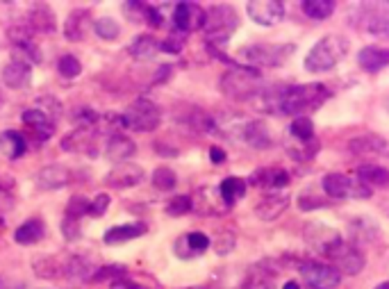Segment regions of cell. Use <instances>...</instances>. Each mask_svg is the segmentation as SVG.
<instances>
[{"mask_svg":"<svg viewBox=\"0 0 389 289\" xmlns=\"http://www.w3.org/2000/svg\"><path fill=\"white\" fill-rule=\"evenodd\" d=\"M57 71H60V75H64V78H77V75L82 73V64L77 57L73 55H64L60 57V62H57Z\"/></svg>","mask_w":389,"mask_h":289,"instance_id":"60d3db41","label":"cell"},{"mask_svg":"<svg viewBox=\"0 0 389 289\" xmlns=\"http://www.w3.org/2000/svg\"><path fill=\"white\" fill-rule=\"evenodd\" d=\"M182 46H184V39H182V37H178V34H171L169 39H164L160 44V48L164 53H173V55H178L182 51Z\"/></svg>","mask_w":389,"mask_h":289,"instance_id":"ee69618b","label":"cell"},{"mask_svg":"<svg viewBox=\"0 0 389 289\" xmlns=\"http://www.w3.org/2000/svg\"><path fill=\"white\" fill-rule=\"evenodd\" d=\"M376 289H389V283H383V285H378Z\"/></svg>","mask_w":389,"mask_h":289,"instance_id":"f5cc1de1","label":"cell"},{"mask_svg":"<svg viewBox=\"0 0 389 289\" xmlns=\"http://www.w3.org/2000/svg\"><path fill=\"white\" fill-rule=\"evenodd\" d=\"M32 80V66L21 60H12L3 69V82L9 89H25Z\"/></svg>","mask_w":389,"mask_h":289,"instance_id":"2e32d148","label":"cell"},{"mask_svg":"<svg viewBox=\"0 0 389 289\" xmlns=\"http://www.w3.org/2000/svg\"><path fill=\"white\" fill-rule=\"evenodd\" d=\"M134 150H137V146H134V141L130 137H125V134L121 132H114L110 139H107V146H105V153L107 158H110L112 162H125L130 160L134 155Z\"/></svg>","mask_w":389,"mask_h":289,"instance_id":"d6986e66","label":"cell"},{"mask_svg":"<svg viewBox=\"0 0 389 289\" xmlns=\"http://www.w3.org/2000/svg\"><path fill=\"white\" fill-rule=\"evenodd\" d=\"M294 44H248L239 48V60L250 69H260V66H280L285 64L291 55H294Z\"/></svg>","mask_w":389,"mask_h":289,"instance_id":"3957f363","label":"cell"},{"mask_svg":"<svg viewBox=\"0 0 389 289\" xmlns=\"http://www.w3.org/2000/svg\"><path fill=\"white\" fill-rule=\"evenodd\" d=\"M205 18L208 12L196 3H180L176 5V12H173V27L176 32L189 34L205 27Z\"/></svg>","mask_w":389,"mask_h":289,"instance_id":"9c48e42d","label":"cell"},{"mask_svg":"<svg viewBox=\"0 0 389 289\" xmlns=\"http://www.w3.org/2000/svg\"><path fill=\"white\" fill-rule=\"evenodd\" d=\"M357 64H359V69H364L366 73H378L389 64V51L381 46H366L359 51Z\"/></svg>","mask_w":389,"mask_h":289,"instance_id":"e0dca14e","label":"cell"},{"mask_svg":"<svg viewBox=\"0 0 389 289\" xmlns=\"http://www.w3.org/2000/svg\"><path fill=\"white\" fill-rule=\"evenodd\" d=\"M244 139L253 148H271L274 146V137L269 132V125L264 121H248L244 125Z\"/></svg>","mask_w":389,"mask_h":289,"instance_id":"44dd1931","label":"cell"},{"mask_svg":"<svg viewBox=\"0 0 389 289\" xmlns=\"http://www.w3.org/2000/svg\"><path fill=\"white\" fill-rule=\"evenodd\" d=\"M210 244L212 242L205 233H189L176 242V253L180 257H193V255H200L203 250H208Z\"/></svg>","mask_w":389,"mask_h":289,"instance_id":"603a6c76","label":"cell"},{"mask_svg":"<svg viewBox=\"0 0 389 289\" xmlns=\"http://www.w3.org/2000/svg\"><path fill=\"white\" fill-rule=\"evenodd\" d=\"M125 276V269L119 264H110V266H98V271L91 276L94 283H101V281H116V278H123Z\"/></svg>","mask_w":389,"mask_h":289,"instance_id":"b9f144b4","label":"cell"},{"mask_svg":"<svg viewBox=\"0 0 389 289\" xmlns=\"http://www.w3.org/2000/svg\"><path fill=\"white\" fill-rule=\"evenodd\" d=\"M300 7H303V14L307 18H314V21H326L335 14L333 0H305Z\"/></svg>","mask_w":389,"mask_h":289,"instance_id":"d6a6232c","label":"cell"},{"mask_svg":"<svg viewBox=\"0 0 389 289\" xmlns=\"http://www.w3.org/2000/svg\"><path fill=\"white\" fill-rule=\"evenodd\" d=\"M107 207H110V196L107 194H96L94 200H91V205H89V214L91 217H103Z\"/></svg>","mask_w":389,"mask_h":289,"instance_id":"7bdbcfd3","label":"cell"},{"mask_svg":"<svg viewBox=\"0 0 389 289\" xmlns=\"http://www.w3.org/2000/svg\"><path fill=\"white\" fill-rule=\"evenodd\" d=\"M348 148L359 155H376V153H385L387 150V141L383 137H376V134H366V137H357L348 143Z\"/></svg>","mask_w":389,"mask_h":289,"instance_id":"4dcf8cb0","label":"cell"},{"mask_svg":"<svg viewBox=\"0 0 389 289\" xmlns=\"http://www.w3.org/2000/svg\"><path fill=\"white\" fill-rule=\"evenodd\" d=\"M300 276L310 289H335L342 283V274L333 264L324 262H305L300 266Z\"/></svg>","mask_w":389,"mask_h":289,"instance_id":"ba28073f","label":"cell"},{"mask_svg":"<svg viewBox=\"0 0 389 289\" xmlns=\"http://www.w3.org/2000/svg\"><path fill=\"white\" fill-rule=\"evenodd\" d=\"M44 235H46V224L39 217H32V219H27L25 224H21V226L16 228L14 242L16 244H23V246H30V244L42 242Z\"/></svg>","mask_w":389,"mask_h":289,"instance_id":"ffe728a7","label":"cell"},{"mask_svg":"<svg viewBox=\"0 0 389 289\" xmlns=\"http://www.w3.org/2000/svg\"><path fill=\"white\" fill-rule=\"evenodd\" d=\"M366 30H369V34H374V37L389 39V14L374 12L366 21Z\"/></svg>","mask_w":389,"mask_h":289,"instance_id":"8d00e7d4","label":"cell"},{"mask_svg":"<svg viewBox=\"0 0 389 289\" xmlns=\"http://www.w3.org/2000/svg\"><path fill=\"white\" fill-rule=\"evenodd\" d=\"M160 51H162L160 41L155 39L153 34H141L130 46V55L134 57V60H153Z\"/></svg>","mask_w":389,"mask_h":289,"instance_id":"f546056e","label":"cell"},{"mask_svg":"<svg viewBox=\"0 0 389 289\" xmlns=\"http://www.w3.org/2000/svg\"><path fill=\"white\" fill-rule=\"evenodd\" d=\"M357 178L364 182L366 187H378L385 189L389 187V169L378 167V165H364L357 169Z\"/></svg>","mask_w":389,"mask_h":289,"instance_id":"f1b7e54d","label":"cell"},{"mask_svg":"<svg viewBox=\"0 0 389 289\" xmlns=\"http://www.w3.org/2000/svg\"><path fill=\"white\" fill-rule=\"evenodd\" d=\"M125 128H130L134 132H153L160 128L162 123V112L160 108L148 98H137L132 105H128V110L123 114Z\"/></svg>","mask_w":389,"mask_h":289,"instance_id":"8992f818","label":"cell"},{"mask_svg":"<svg viewBox=\"0 0 389 289\" xmlns=\"http://www.w3.org/2000/svg\"><path fill=\"white\" fill-rule=\"evenodd\" d=\"M187 123L191 125V128H196L198 132H214L217 130V121H214L205 110H198V108L189 110Z\"/></svg>","mask_w":389,"mask_h":289,"instance_id":"e575fe53","label":"cell"},{"mask_svg":"<svg viewBox=\"0 0 389 289\" xmlns=\"http://www.w3.org/2000/svg\"><path fill=\"white\" fill-rule=\"evenodd\" d=\"M162 23H164L162 14H160L155 7H151V5H148V12H146V25H151V27H160Z\"/></svg>","mask_w":389,"mask_h":289,"instance_id":"7dc6e473","label":"cell"},{"mask_svg":"<svg viewBox=\"0 0 389 289\" xmlns=\"http://www.w3.org/2000/svg\"><path fill=\"white\" fill-rule=\"evenodd\" d=\"M77 230H80V226H77V221L75 219H66L64 221V237L66 239H77Z\"/></svg>","mask_w":389,"mask_h":289,"instance_id":"c3c4849f","label":"cell"},{"mask_svg":"<svg viewBox=\"0 0 389 289\" xmlns=\"http://www.w3.org/2000/svg\"><path fill=\"white\" fill-rule=\"evenodd\" d=\"M182 289H210V287H203V285H193V287H182Z\"/></svg>","mask_w":389,"mask_h":289,"instance_id":"816d5d0a","label":"cell"},{"mask_svg":"<svg viewBox=\"0 0 389 289\" xmlns=\"http://www.w3.org/2000/svg\"><path fill=\"white\" fill-rule=\"evenodd\" d=\"M27 27H30L32 32H42V34L53 32L55 30V14L46 5H37V7H32L30 16H27Z\"/></svg>","mask_w":389,"mask_h":289,"instance_id":"d4e9b609","label":"cell"},{"mask_svg":"<svg viewBox=\"0 0 389 289\" xmlns=\"http://www.w3.org/2000/svg\"><path fill=\"white\" fill-rule=\"evenodd\" d=\"M153 187L155 189H160V191H171L173 187H176V173H173L169 167H160V169H155L153 171Z\"/></svg>","mask_w":389,"mask_h":289,"instance_id":"74e56055","label":"cell"},{"mask_svg":"<svg viewBox=\"0 0 389 289\" xmlns=\"http://www.w3.org/2000/svg\"><path fill=\"white\" fill-rule=\"evenodd\" d=\"M330 98L326 84H291L269 96V105H274V112L285 117H305V112L319 110Z\"/></svg>","mask_w":389,"mask_h":289,"instance_id":"6da1fadb","label":"cell"},{"mask_svg":"<svg viewBox=\"0 0 389 289\" xmlns=\"http://www.w3.org/2000/svg\"><path fill=\"white\" fill-rule=\"evenodd\" d=\"M355 178L346 176V173H328L324 178V191L330 198H348L353 191Z\"/></svg>","mask_w":389,"mask_h":289,"instance_id":"7402d4cb","label":"cell"},{"mask_svg":"<svg viewBox=\"0 0 389 289\" xmlns=\"http://www.w3.org/2000/svg\"><path fill=\"white\" fill-rule=\"evenodd\" d=\"M217 253L219 255H228L232 248H235V235H230V233H226V235H221L219 239H217Z\"/></svg>","mask_w":389,"mask_h":289,"instance_id":"f6af8a7d","label":"cell"},{"mask_svg":"<svg viewBox=\"0 0 389 289\" xmlns=\"http://www.w3.org/2000/svg\"><path fill=\"white\" fill-rule=\"evenodd\" d=\"M262 73L250 66H237L221 75V91L232 101H248L260 91Z\"/></svg>","mask_w":389,"mask_h":289,"instance_id":"277c9868","label":"cell"},{"mask_svg":"<svg viewBox=\"0 0 389 289\" xmlns=\"http://www.w3.org/2000/svg\"><path fill=\"white\" fill-rule=\"evenodd\" d=\"M34 274L39 278H46V281L62 278L66 276V262H62L60 257H42L34 262Z\"/></svg>","mask_w":389,"mask_h":289,"instance_id":"1f68e13d","label":"cell"},{"mask_svg":"<svg viewBox=\"0 0 389 289\" xmlns=\"http://www.w3.org/2000/svg\"><path fill=\"white\" fill-rule=\"evenodd\" d=\"M144 180V169L134 162H121L105 176V182L114 189H128Z\"/></svg>","mask_w":389,"mask_h":289,"instance_id":"7c38bea8","label":"cell"},{"mask_svg":"<svg viewBox=\"0 0 389 289\" xmlns=\"http://www.w3.org/2000/svg\"><path fill=\"white\" fill-rule=\"evenodd\" d=\"M348 51H351V44H348L346 37L342 34H328L324 39H319L310 53L305 55L303 66L310 73H326L333 71L335 66H339L344 60Z\"/></svg>","mask_w":389,"mask_h":289,"instance_id":"7a4b0ae2","label":"cell"},{"mask_svg":"<svg viewBox=\"0 0 389 289\" xmlns=\"http://www.w3.org/2000/svg\"><path fill=\"white\" fill-rule=\"evenodd\" d=\"M62 150L66 153H82V155H96L98 148V132L94 128H75L73 132L62 137Z\"/></svg>","mask_w":389,"mask_h":289,"instance_id":"8fae6325","label":"cell"},{"mask_svg":"<svg viewBox=\"0 0 389 289\" xmlns=\"http://www.w3.org/2000/svg\"><path fill=\"white\" fill-rule=\"evenodd\" d=\"M89 205H91L89 198H84V196H71L69 205H66V219L80 221L84 214H89Z\"/></svg>","mask_w":389,"mask_h":289,"instance_id":"ab89813d","label":"cell"},{"mask_svg":"<svg viewBox=\"0 0 389 289\" xmlns=\"http://www.w3.org/2000/svg\"><path fill=\"white\" fill-rule=\"evenodd\" d=\"M239 25V18H237V12L228 5H217L212 7L208 12V18H205V37L212 46H223L230 41V37L235 34Z\"/></svg>","mask_w":389,"mask_h":289,"instance_id":"5b68a950","label":"cell"},{"mask_svg":"<svg viewBox=\"0 0 389 289\" xmlns=\"http://www.w3.org/2000/svg\"><path fill=\"white\" fill-rule=\"evenodd\" d=\"M283 289H300V285L296 283V281H289V283H285V287Z\"/></svg>","mask_w":389,"mask_h":289,"instance_id":"f907efd6","label":"cell"},{"mask_svg":"<svg viewBox=\"0 0 389 289\" xmlns=\"http://www.w3.org/2000/svg\"><path fill=\"white\" fill-rule=\"evenodd\" d=\"M246 12L257 25L274 27L285 18V3H280V0H250Z\"/></svg>","mask_w":389,"mask_h":289,"instance_id":"30bf717a","label":"cell"},{"mask_svg":"<svg viewBox=\"0 0 389 289\" xmlns=\"http://www.w3.org/2000/svg\"><path fill=\"white\" fill-rule=\"evenodd\" d=\"M87 30H89V12H84V9H77V12H73L69 18H66L64 37L69 41H82Z\"/></svg>","mask_w":389,"mask_h":289,"instance_id":"484cf974","label":"cell"},{"mask_svg":"<svg viewBox=\"0 0 389 289\" xmlns=\"http://www.w3.org/2000/svg\"><path fill=\"white\" fill-rule=\"evenodd\" d=\"M193 207V200L189 194H180V196H173L169 200V205H167V214L169 217H182V214H189Z\"/></svg>","mask_w":389,"mask_h":289,"instance_id":"f35d334b","label":"cell"},{"mask_svg":"<svg viewBox=\"0 0 389 289\" xmlns=\"http://www.w3.org/2000/svg\"><path fill=\"white\" fill-rule=\"evenodd\" d=\"M210 158H212L214 165H223V162L228 160L226 150H223L221 146H212V148H210Z\"/></svg>","mask_w":389,"mask_h":289,"instance_id":"681fc988","label":"cell"},{"mask_svg":"<svg viewBox=\"0 0 389 289\" xmlns=\"http://www.w3.org/2000/svg\"><path fill=\"white\" fill-rule=\"evenodd\" d=\"M25 150H27V141L21 132L5 130L0 134V153H3L7 160H18Z\"/></svg>","mask_w":389,"mask_h":289,"instance_id":"cb8c5ba5","label":"cell"},{"mask_svg":"<svg viewBox=\"0 0 389 289\" xmlns=\"http://www.w3.org/2000/svg\"><path fill=\"white\" fill-rule=\"evenodd\" d=\"M23 123L30 130H34V134L39 139H48L55 132V119L48 117V114L44 110H39V108L25 110L23 112Z\"/></svg>","mask_w":389,"mask_h":289,"instance_id":"ac0fdd59","label":"cell"},{"mask_svg":"<svg viewBox=\"0 0 389 289\" xmlns=\"http://www.w3.org/2000/svg\"><path fill=\"white\" fill-rule=\"evenodd\" d=\"M146 235V224H125V226H114L105 233V244H121L130 242Z\"/></svg>","mask_w":389,"mask_h":289,"instance_id":"4316f807","label":"cell"},{"mask_svg":"<svg viewBox=\"0 0 389 289\" xmlns=\"http://www.w3.org/2000/svg\"><path fill=\"white\" fill-rule=\"evenodd\" d=\"M291 182L289 173L280 167H267V169H257L250 176V185L255 187H264V189H283Z\"/></svg>","mask_w":389,"mask_h":289,"instance_id":"9a60e30c","label":"cell"},{"mask_svg":"<svg viewBox=\"0 0 389 289\" xmlns=\"http://www.w3.org/2000/svg\"><path fill=\"white\" fill-rule=\"evenodd\" d=\"M73 180V173L62 167V165H51V167H44L42 171L34 176V185L37 189L42 191H51V189H62L66 187L69 182Z\"/></svg>","mask_w":389,"mask_h":289,"instance_id":"4fadbf2b","label":"cell"},{"mask_svg":"<svg viewBox=\"0 0 389 289\" xmlns=\"http://www.w3.org/2000/svg\"><path fill=\"white\" fill-rule=\"evenodd\" d=\"M289 132H291V137L298 139L300 143L314 141V123L310 117H296L289 125Z\"/></svg>","mask_w":389,"mask_h":289,"instance_id":"836d02e7","label":"cell"},{"mask_svg":"<svg viewBox=\"0 0 389 289\" xmlns=\"http://www.w3.org/2000/svg\"><path fill=\"white\" fill-rule=\"evenodd\" d=\"M289 196L280 194V191H274V194H267L264 198L255 205V217L262 221H276L278 217H283L287 207H289Z\"/></svg>","mask_w":389,"mask_h":289,"instance_id":"5bb4252c","label":"cell"},{"mask_svg":"<svg viewBox=\"0 0 389 289\" xmlns=\"http://www.w3.org/2000/svg\"><path fill=\"white\" fill-rule=\"evenodd\" d=\"M130 289H146V287H139V285H134V283H132V285H130Z\"/></svg>","mask_w":389,"mask_h":289,"instance_id":"db71d44e","label":"cell"},{"mask_svg":"<svg viewBox=\"0 0 389 289\" xmlns=\"http://www.w3.org/2000/svg\"><path fill=\"white\" fill-rule=\"evenodd\" d=\"M244 194H246V182L237 176H230L219 185V196L226 207H232Z\"/></svg>","mask_w":389,"mask_h":289,"instance_id":"83f0119b","label":"cell"},{"mask_svg":"<svg viewBox=\"0 0 389 289\" xmlns=\"http://www.w3.org/2000/svg\"><path fill=\"white\" fill-rule=\"evenodd\" d=\"M94 32L98 34L101 39L114 41V39H119V34H121V25L116 23L112 16H103V18H98V21L94 23Z\"/></svg>","mask_w":389,"mask_h":289,"instance_id":"d590c367","label":"cell"},{"mask_svg":"<svg viewBox=\"0 0 389 289\" xmlns=\"http://www.w3.org/2000/svg\"><path fill=\"white\" fill-rule=\"evenodd\" d=\"M324 253H326V257H330V262H333V266L337 269V271L346 274V276H357L366 264L362 250H357L353 244L344 242L342 237H339L337 242L330 244Z\"/></svg>","mask_w":389,"mask_h":289,"instance_id":"52a82bcc","label":"cell"},{"mask_svg":"<svg viewBox=\"0 0 389 289\" xmlns=\"http://www.w3.org/2000/svg\"><path fill=\"white\" fill-rule=\"evenodd\" d=\"M246 289H274V285H271L269 278L262 274V276H253L246 283Z\"/></svg>","mask_w":389,"mask_h":289,"instance_id":"bcb514c9","label":"cell"}]
</instances>
